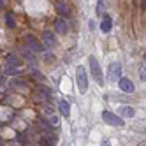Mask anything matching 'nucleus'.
I'll return each mask as SVG.
<instances>
[{
    "label": "nucleus",
    "instance_id": "nucleus-1",
    "mask_svg": "<svg viewBox=\"0 0 146 146\" xmlns=\"http://www.w3.org/2000/svg\"><path fill=\"white\" fill-rule=\"evenodd\" d=\"M88 65H90V72H92V76H93V79L97 81V85H104V74H102V69H100V64H99V60L93 56V55H90L88 56Z\"/></svg>",
    "mask_w": 146,
    "mask_h": 146
},
{
    "label": "nucleus",
    "instance_id": "nucleus-2",
    "mask_svg": "<svg viewBox=\"0 0 146 146\" xmlns=\"http://www.w3.org/2000/svg\"><path fill=\"white\" fill-rule=\"evenodd\" d=\"M76 79H78V86L81 93H86L88 92V76H86V69L79 65L76 69Z\"/></svg>",
    "mask_w": 146,
    "mask_h": 146
},
{
    "label": "nucleus",
    "instance_id": "nucleus-3",
    "mask_svg": "<svg viewBox=\"0 0 146 146\" xmlns=\"http://www.w3.org/2000/svg\"><path fill=\"white\" fill-rule=\"evenodd\" d=\"M102 120L106 121L108 125H113V127H123V125H125L123 118H120L118 114H114L111 111H102Z\"/></svg>",
    "mask_w": 146,
    "mask_h": 146
},
{
    "label": "nucleus",
    "instance_id": "nucleus-4",
    "mask_svg": "<svg viewBox=\"0 0 146 146\" xmlns=\"http://www.w3.org/2000/svg\"><path fill=\"white\" fill-rule=\"evenodd\" d=\"M25 40H27V44L30 46V49H32V51H35V53H42V51H46V48H44V44H40L39 42V40L34 37V35H27L25 37Z\"/></svg>",
    "mask_w": 146,
    "mask_h": 146
},
{
    "label": "nucleus",
    "instance_id": "nucleus-5",
    "mask_svg": "<svg viewBox=\"0 0 146 146\" xmlns=\"http://www.w3.org/2000/svg\"><path fill=\"white\" fill-rule=\"evenodd\" d=\"M108 72H109V79L111 81L120 79L121 78V65H120V62H111L109 67H108Z\"/></svg>",
    "mask_w": 146,
    "mask_h": 146
},
{
    "label": "nucleus",
    "instance_id": "nucleus-6",
    "mask_svg": "<svg viewBox=\"0 0 146 146\" xmlns=\"http://www.w3.org/2000/svg\"><path fill=\"white\" fill-rule=\"evenodd\" d=\"M118 85H120V90H121L123 93H134V92H135L134 83H132L129 78H120V79H118Z\"/></svg>",
    "mask_w": 146,
    "mask_h": 146
},
{
    "label": "nucleus",
    "instance_id": "nucleus-7",
    "mask_svg": "<svg viewBox=\"0 0 146 146\" xmlns=\"http://www.w3.org/2000/svg\"><path fill=\"white\" fill-rule=\"evenodd\" d=\"M42 40H44V48H55L56 46V37L51 30H44L42 32Z\"/></svg>",
    "mask_w": 146,
    "mask_h": 146
},
{
    "label": "nucleus",
    "instance_id": "nucleus-8",
    "mask_svg": "<svg viewBox=\"0 0 146 146\" xmlns=\"http://www.w3.org/2000/svg\"><path fill=\"white\" fill-rule=\"evenodd\" d=\"M55 30L58 34H62V35L69 34V23L65 21V18H56L55 19Z\"/></svg>",
    "mask_w": 146,
    "mask_h": 146
},
{
    "label": "nucleus",
    "instance_id": "nucleus-9",
    "mask_svg": "<svg viewBox=\"0 0 146 146\" xmlns=\"http://www.w3.org/2000/svg\"><path fill=\"white\" fill-rule=\"evenodd\" d=\"M118 116L120 118H134L135 116V109L130 106H120L118 108Z\"/></svg>",
    "mask_w": 146,
    "mask_h": 146
},
{
    "label": "nucleus",
    "instance_id": "nucleus-10",
    "mask_svg": "<svg viewBox=\"0 0 146 146\" xmlns=\"http://www.w3.org/2000/svg\"><path fill=\"white\" fill-rule=\"evenodd\" d=\"M111 28H113V19H111V16L104 14L102 21H100V32H102V34H109Z\"/></svg>",
    "mask_w": 146,
    "mask_h": 146
},
{
    "label": "nucleus",
    "instance_id": "nucleus-11",
    "mask_svg": "<svg viewBox=\"0 0 146 146\" xmlns=\"http://www.w3.org/2000/svg\"><path fill=\"white\" fill-rule=\"evenodd\" d=\"M56 106H58V111H60V114H62V116H65V118H67L69 114H70V106H69V102H67V100L60 99Z\"/></svg>",
    "mask_w": 146,
    "mask_h": 146
},
{
    "label": "nucleus",
    "instance_id": "nucleus-12",
    "mask_svg": "<svg viewBox=\"0 0 146 146\" xmlns=\"http://www.w3.org/2000/svg\"><path fill=\"white\" fill-rule=\"evenodd\" d=\"M5 60H7V65L9 67H19V65H21V60H19V56L16 53H9L5 56Z\"/></svg>",
    "mask_w": 146,
    "mask_h": 146
},
{
    "label": "nucleus",
    "instance_id": "nucleus-13",
    "mask_svg": "<svg viewBox=\"0 0 146 146\" xmlns=\"http://www.w3.org/2000/svg\"><path fill=\"white\" fill-rule=\"evenodd\" d=\"M56 135H42L39 137V146H55Z\"/></svg>",
    "mask_w": 146,
    "mask_h": 146
},
{
    "label": "nucleus",
    "instance_id": "nucleus-14",
    "mask_svg": "<svg viewBox=\"0 0 146 146\" xmlns=\"http://www.w3.org/2000/svg\"><path fill=\"white\" fill-rule=\"evenodd\" d=\"M56 11L62 14L60 18H67V16L70 14L69 7H67V4H65V2H62V0H58V2H56Z\"/></svg>",
    "mask_w": 146,
    "mask_h": 146
},
{
    "label": "nucleus",
    "instance_id": "nucleus-15",
    "mask_svg": "<svg viewBox=\"0 0 146 146\" xmlns=\"http://www.w3.org/2000/svg\"><path fill=\"white\" fill-rule=\"evenodd\" d=\"M39 93H40V95H42V97H46V100H51V99H53V95H51V92H49V88L48 86H42V85H39Z\"/></svg>",
    "mask_w": 146,
    "mask_h": 146
},
{
    "label": "nucleus",
    "instance_id": "nucleus-16",
    "mask_svg": "<svg viewBox=\"0 0 146 146\" xmlns=\"http://www.w3.org/2000/svg\"><path fill=\"white\" fill-rule=\"evenodd\" d=\"M5 25L9 28H16V21H14V14L13 13H5Z\"/></svg>",
    "mask_w": 146,
    "mask_h": 146
},
{
    "label": "nucleus",
    "instance_id": "nucleus-17",
    "mask_svg": "<svg viewBox=\"0 0 146 146\" xmlns=\"http://www.w3.org/2000/svg\"><path fill=\"white\" fill-rule=\"evenodd\" d=\"M49 125H51V127H58V125H60V118H58V114H53V116L49 118Z\"/></svg>",
    "mask_w": 146,
    "mask_h": 146
},
{
    "label": "nucleus",
    "instance_id": "nucleus-18",
    "mask_svg": "<svg viewBox=\"0 0 146 146\" xmlns=\"http://www.w3.org/2000/svg\"><path fill=\"white\" fill-rule=\"evenodd\" d=\"M102 9H104V2H102V0H99V7H97V14L100 16V11H102Z\"/></svg>",
    "mask_w": 146,
    "mask_h": 146
},
{
    "label": "nucleus",
    "instance_id": "nucleus-19",
    "mask_svg": "<svg viewBox=\"0 0 146 146\" xmlns=\"http://www.w3.org/2000/svg\"><path fill=\"white\" fill-rule=\"evenodd\" d=\"M100 146H111V141H108V139H104V141H102V144H100Z\"/></svg>",
    "mask_w": 146,
    "mask_h": 146
},
{
    "label": "nucleus",
    "instance_id": "nucleus-20",
    "mask_svg": "<svg viewBox=\"0 0 146 146\" xmlns=\"http://www.w3.org/2000/svg\"><path fill=\"white\" fill-rule=\"evenodd\" d=\"M144 74H146V70H144V67H143V69H141V79H143V81L146 79V76H144Z\"/></svg>",
    "mask_w": 146,
    "mask_h": 146
},
{
    "label": "nucleus",
    "instance_id": "nucleus-21",
    "mask_svg": "<svg viewBox=\"0 0 146 146\" xmlns=\"http://www.w3.org/2000/svg\"><path fill=\"white\" fill-rule=\"evenodd\" d=\"M5 5V0H0V7H4Z\"/></svg>",
    "mask_w": 146,
    "mask_h": 146
}]
</instances>
